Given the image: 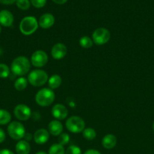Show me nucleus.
Instances as JSON below:
<instances>
[{
    "label": "nucleus",
    "mask_w": 154,
    "mask_h": 154,
    "mask_svg": "<svg viewBox=\"0 0 154 154\" xmlns=\"http://www.w3.org/2000/svg\"><path fill=\"white\" fill-rule=\"evenodd\" d=\"M31 67L30 60L24 56H19L13 60L11 64V72L16 76L24 77L29 74Z\"/></svg>",
    "instance_id": "nucleus-1"
},
{
    "label": "nucleus",
    "mask_w": 154,
    "mask_h": 154,
    "mask_svg": "<svg viewBox=\"0 0 154 154\" xmlns=\"http://www.w3.org/2000/svg\"><path fill=\"white\" fill-rule=\"evenodd\" d=\"M82 136L85 139L88 140V141H92V140L95 139L97 136V132L93 128H85V129L83 130Z\"/></svg>",
    "instance_id": "nucleus-22"
},
{
    "label": "nucleus",
    "mask_w": 154,
    "mask_h": 154,
    "mask_svg": "<svg viewBox=\"0 0 154 154\" xmlns=\"http://www.w3.org/2000/svg\"><path fill=\"white\" fill-rule=\"evenodd\" d=\"M47 83L48 84V88H50L52 90H56V89L59 88L60 85H61L62 78L59 75L54 74V75H52L48 78V82Z\"/></svg>",
    "instance_id": "nucleus-18"
},
{
    "label": "nucleus",
    "mask_w": 154,
    "mask_h": 154,
    "mask_svg": "<svg viewBox=\"0 0 154 154\" xmlns=\"http://www.w3.org/2000/svg\"><path fill=\"white\" fill-rule=\"evenodd\" d=\"M48 62V56L46 52L42 50H37L33 53L30 57V63L32 66L37 69L44 67Z\"/></svg>",
    "instance_id": "nucleus-8"
},
{
    "label": "nucleus",
    "mask_w": 154,
    "mask_h": 154,
    "mask_svg": "<svg viewBox=\"0 0 154 154\" xmlns=\"http://www.w3.org/2000/svg\"><path fill=\"white\" fill-rule=\"evenodd\" d=\"M28 84L29 82L27 78H24V77H19L15 80L14 87L15 90L18 91H24L27 89Z\"/></svg>",
    "instance_id": "nucleus-19"
},
{
    "label": "nucleus",
    "mask_w": 154,
    "mask_h": 154,
    "mask_svg": "<svg viewBox=\"0 0 154 154\" xmlns=\"http://www.w3.org/2000/svg\"><path fill=\"white\" fill-rule=\"evenodd\" d=\"M65 154H82V150L79 146L71 144L65 150Z\"/></svg>",
    "instance_id": "nucleus-26"
},
{
    "label": "nucleus",
    "mask_w": 154,
    "mask_h": 154,
    "mask_svg": "<svg viewBox=\"0 0 154 154\" xmlns=\"http://www.w3.org/2000/svg\"><path fill=\"white\" fill-rule=\"evenodd\" d=\"M31 109L24 104H19L14 108V115L19 121H27L32 117Z\"/></svg>",
    "instance_id": "nucleus-9"
},
{
    "label": "nucleus",
    "mask_w": 154,
    "mask_h": 154,
    "mask_svg": "<svg viewBox=\"0 0 154 154\" xmlns=\"http://www.w3.org/2000/svg\"><path fill=\"white\" fill-rule=\"evenodd\" d=\"M48 154H65L64 147L60 145L58 143L52 144L49 147Z\"/></svg>",
    "instance_id": "nucleus-23"
},
{
    "label": "nucleus",
    "mask_w": 154,
    "mask_h": 154,
    "mask_svg": "<svg viewBox=\"0 0 154 154\" xmlns=\"http://www.w3.org/2000/svg\"><path fill=\"white\" fill-rule=\"evenodd\" d=\"M17 0H0V3L3 5H12L16 2Z\"/></svg>",
    "instance_id": "nucleus-32"
},
{
    "label": "nucleus",
    "mask_w": 154,
    "mask_h": 154,
    "mask_svg": "<svg viewBox=\"0 0 154 154\" xmlns=\"http://www.w3.org/2000/svg\"><path fill=\"white\" fill-rule=\"evenodd\" d=\"M7 132L11 138L15 141H21L24 139L26 129L21 121H12L8 126Z\"/></svg>",
    "instance_id": "nucleus-6"
},
{
    "label": "nucleus",
    "mask_w": 154,
    "mask_h": 154,
    "mask_svg": "<svg viewBox=\"0 0 154 154\" xmlns=\"http://www.w3.org/2000/svg\"><path fill=\"white\" fill-rule=\"evenodd\" d=\"M31 147L28 141L22 139L18 141L15 145V151L17 154H30Z\"/></svg>",
    "instance_id": "nucleus-17"
},
{
    "label": "nucleus",
    "mask_w": 154,
    "mask_h": 154,
    "mask_svg": "<svg viewBox=\"0 0 154 154\" xmlns=\"http://www.w3.org/2000/svg\"><path fill=\"white\" fill-rule=\"evenodd\" d=\"M32 139H33V135H32L31 133H27L26 132L25 135H24V140H25V141H30Z\"/></svg>",
    "instance_id": "nucleus-30"
},
{
    "label": "nucleus",
    "mask_w": 154,
    "mask_h": 154,
    "mask_svg": "<svg viewBox=\"0 0 154 154\" xmlns=\"http://www.w3.org/2000/svg\"><path fill=\"white\" fill-rule=\"evenodd\" d=\"M30 1L29 0H17L16 5L18 8L21 10H28L30 7Z\"/></svg>",
    "instance_id": "nucleus-27"
},
{
    "label": "nucleus",
    "mask_w": 154,
    "mask_h": 154,
    "mask_svg": "<svg viewBox=\"0 0 154 154\" xmlns=\"http://www.w3.org/2000/svg\"><path fill=\"white\" fill-rule=\"evenodd\" d=\"M152 130H153V132H154V122H153V123H152Z\"/></svg>",
    "instance_id": "nucleus-37"
},
{
    "label": "nucleus",
    "mask_w": 154,
    "mask_h": 154,
    "mask_svg": "<svg viewBox=\"0 0 154 154\" xmlns=\"http://www.w3.org/2000/svg\"><path fill=\"white\" fill-rule=\"evenodd\" d=\"M67 54V48L63 43H56L53 45L51 50V55L53 59L56 60H60L64 58Z\"/></svg>",
    "instance_id": "nucleus-10"
},
{
    "label": "nucleus",
    "mask_w": 154,
    "mask_h": 154,
    "mask_svg": "<svg viewBox=\"0 0 154 154\" xmlns=\"http://www.w3.org/2000/svg\"><path fill=\"white\" fill-rule=\"evenodd\" d=\"M101 144H102L104 148L107 149V150H111L116 146L117 138H116V135H113V134H107V135H104V138H102Z\"/></svg>",
    "instance_id": "nucleus-16"
},
{
    "label": "nucleus",
    "mask_w": 154,
    "mask_h": 154,
    "mask_svg": "<svg viewBox=\"0 0 154 154\" xmlns=\"http://www.w3.org/2000/svg\"><path fill=\"white\" fill-rule=\"evenodd\" d=\"M1 32H2V26L0 25V33H1Z\"/></svg>",
    "instance_id": "nucleus-38"
},
{
    "label": "nucleus",
    "mask_w": 154,
    "mask_h": 154,
    "mask_svg": "<svg viewBox=\"0 0 154 154\" xmlns=\"http://www.w3.org/2000/svg\"><path fill=\"white\" fill-rule=\"evenodd\" d=\"M48 75L45 71L41 69H35L29 72L27 80L30 85L33 87H39L45 85L48 80Z\"/></svg>",
    "instance_id": "nucleus-3"
},
{
    "label": "nucleus",
    "mask_w": 154,
    "mask_h": 154,
    "mask_svg": "<svg viewBox=\"0 0 154 154\" xmlns=\"http://www.w3.org/2000/svg\"><path fill=\"white\" fill-rule=\"evenodd\" d=\"M51 114L55 120H65L68 116V109L63 104H56L51 108Z\"/></svg>",
    "instance_id": "nucleus-11"
},
{
    "label": "nucleus",
    "mask_w": 154,
    "mask_h": 154,
    "mask_svg": "<svg viewBox=\"0 0 154 154\" xmlns=\"http://www.w3.org/2000/svg\"><path fill=\"white\" fill-rule=\"evenodd\" d=\"M49 138L50 133L48 132V129H43V128L37 129L33 134V140L35 143L39 145H42L48 142Z\"/></svg>",
    "instance_id": "nucleus-12"
},
{
    "label": "nucleus",
    "mask_w": 154,
    "mask_h": 154,
    "mask_svg": "<svg viewBox=\"0 0 154 154\" xmlns=\"http://www.w3.org/2000/svg\"><path fill=\"white\" fill-rule=\"evenodd\" d=\"M36 154H48V153L45 151H38Z\"/></svg>",
    "instance_id": "nucleus-35"
},
{
    "label": "nucleus",
    "mask_w": 154,
    "mask_h": 154,
    "mask_svg": "<svg viewBox=\"0 0 154 154\" xmlns=\"http://www.w3.org/2000/svg\"><path fill=\"white\" fill-rule=\"evenodd\" d=\"M11 74V69L5 63H0V78H7Z\"/></svg>",
    "instance_id": "nucleus-24"
},
{
    "label": "nucleus",
    "mask_w": 154,
    "mask_h": 154,
    "mask_svg": "<svg viewBox=\"0 0 154 154\" xmlns=\"http://www.w3.org/2000/svg\"><path fill=\"white\" fill-rule=\"evenodd\" d=\"M6 138V134L2 129L0 128V144L4 142Z\"/></svg>",
    "instance_id": "nucleus-29"
},
{
    "label": "nucleus",
    "mask_w": 154,
    "mask_h": 154,
    "mask_svg": "<svg viewBox=\"0 0 154 154\" xmlns=\"http://www.w3.org/2000/svg\"><path fill=\"white\" fill-rule=\"evenodd\" d=\"M48 131L50 135L58 137L63 132V126L60 120H52L48 123Z\"/></svg>",
    "instance_id": "nucleus-14"
},
{
    "label": "nucleus",
    "mask_w": 154,
    "mask_h": 154,
    "mask_svg": "<svg viewBox=\"0 0 154 154\" xmlns=\"http://www.w3.org/2000/svg\"><path fill=\"white\" fill-rule=\"evenodd\" d=\"M83 154H101L98 150H95V149H89L87 150Z\"/></svg>",
    "instance_id": "nucleus-31"
},
{
    "label": "nucleus",
    "mask_w": 154,
    "mask_h": 154,
    "mask_svg": "<svg viewBox=\"0 0 154 154\" xmlns=\"http://www.w3.org/2000/svg\"><path fill=\"white\" fill-rule=\"evenodd\" d=\"M54 22H55L54 17L50 13L43 14L38 20L39 26L43 29H48L51 28L54 24Z\"/></svg>",
    "instance_id": "nucleus-13"
},
{
    "label": "nucleus",
    "mask_w": 154,
    "mask_h": 154,
    "mask_svg": "<svg viewBox=\"0 0 154 154\" xmlns=\"http://www.w3.org/2000/svg\"><path fill=\"white\" fill-rule=\"evenodd\" d=\"M69 141H70V137H69V134L66 133V132H62L58 136V138H57L58 144L63 146V147L67 144H69Z\"/></svg>",
    "instance_id": "nucleus-25"
},
{
    "label": "nucleus",
    "mask_w": 154,
    "mask_h": 154,
    "mask_svg": "<svg viewBox=\"0 0 154 154\" xmlns=\"http://www.w3.org/2000/svg\"><path fill=\"white\" fill-rule=\"evenodd\" d=\"M94 45V42L91 38L87 35H83L79 39V45L84 49H89L92 48Z\"/></svg>",
    "instance_id": "nucleus-21"
},
{
    "label": "nucleus",
    "mask_w": 154,
    "mask_h": 154,
    "mask_svg": "<svg viewBox=\"0 0 154 154\" xmlns=\"http://www.w3.org/2000/svg\"><path fill=\"white\" fill-rule=\"evenodd\" d=\"M47 0H30V3L36 8H43L46 4Z\"/></svg>",
    "instance_id": "nucleus-28"
},
{
    "label": "nucleus",
    "mask_w": 154,
    "mask_h": 154,
    "mask_svg": "<svg viewBox=\"0 0 154 154\" xmlns=\"http://www.w3.org/2000/svg\"><path fill=\"white\" fill-rule=\"evenodd\" d=\"M14 23V16L8 10L0 11V25L5 27L11 26Z\"/></svg>",
    "instance_id": "nucleus-15"
},
{
    "label": "nucleus",
    "mask_w": 154,
    "mask_h": 154,
    "mask_svg": "<svg viewBox=\"0 0 154 154\" xmlns=\"http://www.w3.org/2000/svg\"><path fill=\"white\" fill-rule=\"evenodd\" d=\"M54 3L57 5H63L68 1V0H52Z\"/></svg>",
    "instance_id": "nucleus-34"
},
{
    "label": "nucleus",
    "mask_w": 154,
    "mask_h": 154,
    "mask_svg": "<svg viewBox=\"0 0 154 154\" xmlns=\"http://www.w3.org/2000/svg\"><path fill=\"white\" fill-rule=\"evenodd\" d=\"M111 34L109 29L104 27L96 29L92 33V40L98 45H104L110 41Z\"/></svg>",
    "instance_id": "nucleus-7"
},
{
    "label": "nucleus",
    "mask_w": 154,
    "mask_h": 154,
    "mask_svg": "<svg viewBox=\"0 0 154 154\" xmlns=\"http://www.w3.org/2000/svg\"><path fill=\"white\" fill-rule=\"evenodd\" d=\"M11 115L5 109H0V125H7L11 123Z\"/></svg>",
    "instance_id": "nucleus-20"
},
{
    "label": "nucleus",
    "mask_w": 154,
    "mask_h": 154,
    "mask_svg": "<svg viewBox=\"0 0 154 154\" xmlns=\"http://www.w3.org/2000/svg\"><path fill=\"white\" fill-rule=\"evenodd\" d=\"M55 99V93L50 88H42L38 90L35 96L36 104L41 107H48L52 105Z\"/></svg>",
    "instance_id": "nucleus-2"
},
{
    "label": "nucleus",
    "mask_w": 154,
    "mask_h": 154,
    "mask_svg": "<svg viewBox=\"0 0 154 154\" xmlns=\"http://www.w3.org/2000/svg\"><path fill=\"white\" fill-rule=\"evenodd\" d=\"M0 154H14V152L11 150H8V149H2L0 150Z\"/></svg>",
    "instance_id": "nucleus-33"
},
{
    "label": "nucleus",
    "mask_w": 154,
    "mask_h": 154,
    "mask_svg": "<svg viewBox=\"0 0 154 154\" xmlns=\"http://www.w3.org/2000/svg\"><path fill=\"white\" fill-rule=\"evenodd\" d=\"M65 126L66 129L71 133H82L85 129V123L81 117L79 116H71L66 119Z\"/></svg>",
    "instance_id": "nucleus-5"
},
{
    "label": "nucleus",
    "mask_w": 154,
    "mask_h": 154,
    "mask_svg": "<svg viewBox=\"0 0 154 154\" xmlns=\"http://www.w3.org/2000/svg\"><path fill=\"white\" fill-rule=\"evenodd\" d=\"M2 50L0 48V55H2Z\"/></svg>",
    "instance_id": "nucleus-36"
},
{
    "label": "nucleus",
    "mask_w": 154,
    "mask_h": 154,
    "mask_svg": "<svg viewBox=\"0 0 154 154\" xmlns=\"http://www.w3.org/2000/svg\"><path fill=\"white\" fill-rule=\"evenodd\" d=\"M39 28V23L33 16H27L23 18L19 24V29L24 35H31Z\"/></svg>",
    "instance_id": "nucleus-4"
}]
</instances>
